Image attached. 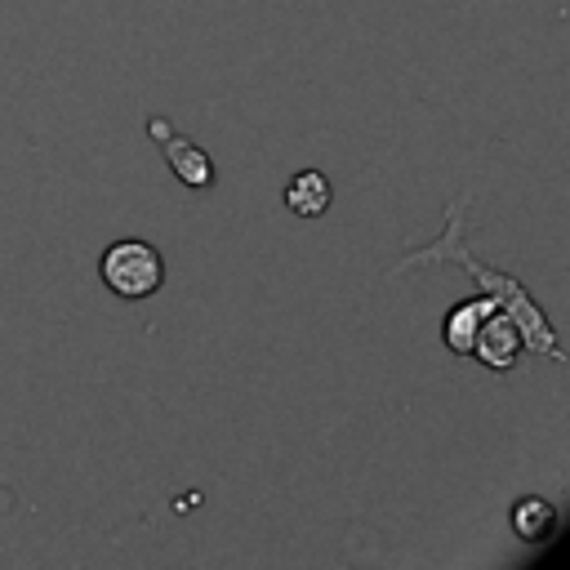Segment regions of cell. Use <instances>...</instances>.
Instances as JSON below:
<instances>
[{
  "label": "cell",
  "instance_id": "cell-1",
  "mask_svg": "<svg viewBox=\"0 0 570 570\" xmlns=\"http://www.w3.org/2000/svg\"><path fill=\"white\" fill-rule=\"evenodd\" d=\"M423 263H463V267L481 281V289H485V294H494V298H499V307L521 325L525 347H534V352H539V356H548V361H566V356H561V343H557V334H552V325H548V316H543V307L525 294V285H521L517 276H503V272H494V267L476 263V258L463 249V214H459V200H450V209H445V236H441V240H428V245H423V249H414V254H405L392 272L401 276V272L423 267Z\"/></svg>",
  "mask_w": 570,
  "mask_h": 570
},
{
  "label": "cell",
  "instance_id": "cell-5",
  "mask_svg": "<svg viewBox=\"0 0 570 570\" xmlns=\"http://www.w3.org/2000/svg\"><path fill=\"white\" fill-rule=\"evenodd\" d=\"M499 307V298L494 294H476V298H463V303H454L450 312H445V321H441V338H445V347L454 352V356H468L472 352V338H476V330H481V321L490 316Z\"/></svg>",
  "mask_w": 570,
  "mask_h": 570
},
{
  "label": "cell",
  "instance_id": "cell-4",
  "mask_svg": "<svg viewBox=\"0 0 570 570\" xmlns=\"http://www.w3.org/2000/svg\"><path fill=\"white\" fill-rule=\"evenodd\" d=\"M160 156H165V165L178 174V183L183 187H214V160H209V151L200 147V142H191L187 134H174V129H165L160 134Z\"/></svg>",
  "mask_w": 570,
  "mask_h": 570
},
{
  "label": "cell",
  "instance_id": "cell-3",
  "mask_svg": "<svg viewBox=\"0 0 570 570\" xmlns=\"http://www.w3.org/2000/svg\"><path fill=\"white\" fill-rule=\"evenodd\" d=\"M525 352V338H521V325L503 312V307H494L485 321H481V330H476V338H472V361H481L490 374H508L512 365H517V356Z\"/></svg>",
  "mask_w": 570,
  "mask_h": 570
},
{
  "label": "cell",
  "instance_id": "cell-2",
  "mask_svg": "<svg viewBox=\"0 0 570 570\" xmlns=\"http://www.w3.org/2000/svg\"><path fill=\"white\" fill-rule=\"evenodd\" d=\"M98 276L102 285L116 294V298H151L160 285H165V258L151 240L142 236H125V240H111L98 258Z\"/></svg>",
  "mask_w": 570,
  "mask_h": 570
},
{
  "label": "cell",
  "instance_id": "cell-7",
  "mask_svg": "<svg viewBox=\"0 0 570 570\" xmlns=\"http://www.w3.org/2000/svg\"><path fill=\"white\" fill-rule=\"evenodd\" d=\"M281 200H285V209L298 214V218H321V214L330 209V200H334V187H330V178H325L321 169H298V174L285 183Z\"/></svg>",
  "mask_w": 570,
  "mask_h": 570
},
{
  "label": "cell",
  "instance_id": "cell-6",
  "mask_svg": "<svg viewBox=\"0 0 570 570\" xmlns=\"http://www.w3.org/2000/svg\"><path fill=\"white\" fill-rule=\"evenodd\" d=\"M508 521H512V534H517L521 543H548V539L557 534V525H561V512H557L552 499L521 494V499L512 503Z\"/></svg>",
  "mask_w": 570,
  "mask_h": 570
}]
</instances>
